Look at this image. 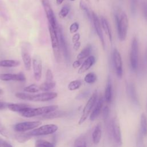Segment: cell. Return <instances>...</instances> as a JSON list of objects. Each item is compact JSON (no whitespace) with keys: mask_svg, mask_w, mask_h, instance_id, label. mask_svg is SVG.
Listing matches in <instances>:
<instances>
[{"mask_svg":"<svg viewBox=\"0 0 147 147\" xmlns=\"http://www.w3.org/2000/svg\"><path fill=\"white\" fill-rule=\"evenodd\" d=\"M115 17L117 22L119 39L121 41H124L127 36L129 26L127 16L125 12H122L121 14L116 13L115 14Z\"/></svg>","mask_w":147,"mask_h":147,"instance_id":"obj_1","label":"cell"},{"mask_svg":"<svg viewBox=\"0 0 147 147\" xmlns=\"http://www.w3.org/2000/svg\"><path fill=\"white\" fill-rule=\"evenodd\" d=\"M58 109V106L57 105H51V106H43L37 108H32L28 107L22 111L20 112L21 115L26 117V118H30L33 117L37 115H45L53 111L56 110Z\"/></svg>","mask_w":147,"mask_h":147,"instance_id":"obj_2","label":"cell"},{"mask_svg":"<svg viewBox=\"0 0 147 147\" xmlns=\"http://www.w3.org/2000/svg\"><path fill=\"white\" fill-rule=\"evenodd\" d=\"M110 131L114 142L117 146H121L122 144L121 130L117 117H114L110 123Z\"/></svg>","mask_w":147,"mask_h":147,"instance_id":"obj_3","label":"cell"},{"mask_svg":"<svg viewBox=\"0 0 147 147\" xmlns=\"http://www.w3.org/2000/svg\"><path fill=\"white\" fill-rule=\"evenodd\" d=\"M49 32L50 34V38L51 45L53 52V55L57 62L59 63L61 60V52L58 37L57 29L53 28L50 25L49 26Z\"/></svg>","mask_w":147,"mask_h":147,"instance_id":"obj_4","label":"cell"},{"mask_svg":"<svg viewBox=\"0 0 147 147\" xmlns=\"http://www.w3.org/2000/svg\"><path fill=\"white\" fill-rule=\"evenodd\" d=\"M130 63L133 71H136L138 66V42L136 37H133L130 51Z\"/></svg>","mask_w":147,"mask_h":147,"instance_id":"obj_5","label":"cell"},{"mask_svg":"<svg viewBox=\"0 0 147 147\" xmlns=\"http://www.w3.org/2000/svg\"><path fill=\"white\" fill-rule=\"evenodd\" d=\"M97 100H98V94L96 91H95L92 94V95L91 96V97L87 101V103L86 104L83 109L82 115L78 122V123L79 125H81L86 120L90 112L92 110V109L95 106Z\"/></svg>","mask_w":147,"mask_h":147,"instance_id":"obj_6","label":"cell"},{"mask_svg":"<svg viewBox=\"0 0 147 147\" xmlns=\"http://www.w3.org/2000/svg\"><path fill=\"white\" fill-rule=\"evenodd\" d=\"M58 129V126L54 124H48L41 126L37 129H34L31 131L29 132V134L31 136H37L48 135L54 133Z\"/></svg>","mask_w":147,"mask_h":147,"instance_id":"obj_7","label":"cell"},{"mask_svg":"<svg viewBox=\"0 0 147 147\" xmlns=\"http://www.w3.org/2000/svg\"><path fill=\"white\" fill-rule=\"evenodd\" d=\"M41 3L44 7L47 18L49 22V25L53 28L57 29L58 26L57 25L56 19L54 12L52 9V7L49 3V0H41Z\"/></svg>","mask_w":147,"mask_h":147,"instance_id":"obj_8","label":"cell"},{"mask_svg":"<svg viewBox=\"0 0 147 147\" xmlns=\"http://www.w3.org/2000/svg\"><path fill=\"white\" fill-rule=\"evenodd\" d=\"M113 63L117 76L121 78L123 74L122 60L119 52L116 48L113 52Z\"/></svg>","mask_w":147,"mask_h":147,"instance_id":"obj_9","label":"cell"},{"mask_svg":"<svg viewBox=\"0 0 147 147\" xmlns=\"http://www.w3.org/2000/svg\"><path fill=\"white\" fill-rule=\"evenodd\" d=\"M41 124V122L39 121H28L20 122L14 125V130L17 132H24L29 130H32L37 127Z\"/></svg>","mask_w":147,"mask_h":147,"instance_id":"obj_10","label":"cell"},{"mask_svg":"<svg viewBox=\"0 0 147 147\" xmlns=\"http://www.w3.org/2000/svg\"><path fill=\"white\" fill-rule=\"evenodd\" d=\"M92 23L95 28V30L100 40L102 45L103 49H105V41L104 39V36L103 34V29L102 28L100 19L98 18V16L94 11L92 12Z\"/></svg>","mask_w":147,"mask_h":147,"instance_id":"obj_11","label":"cell"},{"mask_svg":"<svg viewBox=\"0 0 147 147\" xmlns=\"http://www.w3.org/2000/svg\"><path fill=\"white\" fill-rule=\"evenodd\" d=\"M57 96V94L54 92H47L36 95H29L28 100L34 102H45L52 100Z\"/></svg>","mask_w":147,"mask_h":147,"instance_id":"obj_12","label":"cell"},{"mask_svg":"<svg viewBox=\"0 0 147 147\" xmlns=\"http://www.w3.org/2000/svg\"><path fill=\"white\" fill-rule=\"evenodd\" d=\"M34 78L36 81L40 80L42 76V60L40 56L36 55L32 59Z\"/></svg>","mask_w":147,"mask_h":147,"instance_id":"obj_13","label":"cell"},{"mask_svg":"<svg viewBox=\"0 0 147 147\" xmlns=\"http://www.w3.org/2000/svg\"><path fill=\"white\" fill-rule=\"evenodd\" d=\"M0 80L2 81H18L24 82L26 80V77L24 74L20 72L18 74H1Z\"/></svg>","mask_w":147,"mask_h":147,"instance_id":"obj_14","label":"cell"},{"mask_svg":"<svg viewBox=\"0 0 147 147\" xmlns=\"http://www.w3.org/2000/svg\"><path fill=\"white\" fill-rule=\"evenodd\" d=\"M126 94L130 99L135 104H138V99L136 87L132 82H128L126 86Z\"/></svg>","mask_w":147,"mask_h":147,"instance_id":"obj_15","label":"cell"},{"mask_svg":"<svg viewBox=\"0 0 147 147\" xmlns=\"http://www.w3.org/2000/svg\"><path fill=\"white\" fill-rule=\"evenodd\" d=\"M57 34H58V37H59L60 49H61V51L63 52V56H64L65 59H67L69 58V53H68V51L67 44L65 42V40L61 28L60 26H57Z\"/></svg>","mask_w":147,"mask_h":147,"instance_id":"obj_16","label":"cell"},{"mask_svg":"<svg viewBox=\"0 0 147 147\" xmlns=\"http://www.w3.org/2000/svg\"><path fill=\"white\" fill-rule=\"evenodd\" d=\"M21 56L25 68L26 70L29 71L31 67V57L28 47L26 45L22 46L21 47Z\"/></svg>","mask_w":147,"mask_h":147,"instance_id":"obj_17","label":"cell"},{"mask_svg":"<svg viewBox=\"0 0 147 147\" xmlns=\"http://www.w3.org/2000/svg\"><path fill=\"white\" fill-rule=\"evenodd\" d=\"M103 98L101 96L98 99L94 107V109L91 113L90 116V119L91 121H94L100 114L101 111L103 109Z\"/></svg>","mask_w":147,"mask_h":147,"instance_id":"obj_18","label":"cell"},{"mask_svg":"<svg viewBox=\"0 0 147 147\" xmlns=\"http://www.w3.org/2000/svg\"><path fill=\"white\" fill-rule=\"evenodd\" d=\"M95 63V57L94 56H90L83 61L78 70L79 74H83L89 69Z\"/></svg>","mask_w":147,"mask_h":147,"instance_id":"obj_19","label":"cell"},{"mask_svg":"<svg viewBox=\"0 0 147 147\" xmlns=\"http://www.w3.org/2000/svg\"><path fill=\"white\" fill-rule=\"evenodd\" d=\"M100 23H101L102 29L103 30V31L105 32L107 36V37H108L110 42L112 43L113 36H112L111 31V29H110V25H109L108 21L107 20V19L105 17H104L103 16L100 17Z\"/></svg>","mask_w":147,"mask_h":147,"instance_id":"obj_20","label":"cell"},{"mask_svg":"<svg viewBox=\"0 0 147 147\" xmlns=\"http://www.w3.org/2000/svg\"><path fill=\"white\" fill-rule=\"evenodd\" d=\"M113 98V88L110 76L108 77L106 87L105 91V100L107 103H110Z\"/></svg>","mask_w":147,"mask_h":147,"instance_id":"obj_21","label":"cell"},{"mask_svg":"<svg viewBox=\"0 0 147 147\" xmlns=\"http://www.w3.org/2000/svg\"><path fill=\"white\" fill-rule=\"evenodd\" d=\"M102 137V129L101 126L100 124H98L92 134V141L94 144H98L99 143Z\"/></svg>","mask_w":147,"mask_h":147,"instance_id":"obj_22","label":"cell"},{"mask_svg":"<svg viewBox=\"0 0 147 147\" xmlns=\"http://www.w3.org/2000/svg\"><path fill=\"white\" fill-rule=\"evenodd\" d=\"M30 107L29 105L25 103H9L7 108L14 112H21L25 109Z\"/></svg>","mask_w":147,"mask_h":147,"instance_id":"obj_23","label":"cell"},{"mask_svg":"<svg viewBox=\"0 0 147 147\" xmlns=\"http://www.w3.org/2000/svg\"><path fill=\"white\" fill-rule=\"evenodd\" d=\"M140 130L142 135L147 136V117L144 113H141L140 116Z\"/></svg>","mask_w":147,"mask_h":147,"instance_id":"obj_24","label":"cell"},{"mask_svg":"<svg viewBox=\"0 0 147 147\" xmlns=\"http://www.w3.org/2000/svg\"><path fill=\"white\" fill-rule=\"evenodd\" d=\"M92 51V46L91 44H88L85 47L82 51L77 55V59L78 60H83L85 58H87L90 56V55Z\"/></svg>","mask_w":147,"mask_h":147,"instance_id":"obj_25","label":"cell"},{"mask_svg":"<svg viewBox=\"0 0 147 147\" xmlns=\"http://www.w3.org/2000/svg\"><path fill=\"white\" fill-rule=\"evenodd\" d=\"M20 62L16 60H2L0 61V67H16L20 65Z\"/></svg>","mask_w":147,"mask_h":147,"instance_id":"obj_26","label":"cell"},{"mask_svg":"<svg viewBox=\"0 0 147 147\" xmlns=\"http://www.w3.org/2000/svg\"><path fill=\"white\" fill-rule=\"evenodd\" d=\"M65 115V112L63 111H59V110H55L47 114L43 115L42 118L44 119H53L55 118H58L63 116Z\"/></svg>","mask_w":147,"mask_h":147,"instance_id":"obj_27","label":"cell"},{"mask_svg":"<svg viewBox=\"0 0 147 147\" xmlns=\"http://www.w3.org/2000/svg\"><path fill=\"white\" fill-rule=\"evenodd\" d=\"M56 86V82L54 81L52 82H45L42 83H41L40 86V90L44 91H47L49 90H51L53 89Z\"/></svg>","mask_w":147,"mask_h":147,"instance_id":"obj_28","label":"cell"},{"mask_svg":"<svg viewBox=\"0 0 147 147\" xmlns=\"http://www.w3.org/2000/svg\"><path fill=\"white\" fill-rule=\"evenodd\" d=\"M21 133L18 134L16 136V139L20 143H24L31 138V136L29 134V133H23L22 132H21Z\"/></svg>","mask_w":147,"mask_h":147,"instance_id":"obj_29","label":"cell"},{"mask_svg":"<svg viewBox=\"0 0 147 147\" xmlns=\"http://www.w3.org/2000/svg\"><path fill=\"white\" fill-rule=\"evenodd\" d=\"M97 79L96 75L94 72H89L84 77V80L88 84H92L96 82Z\"/></svg>","mask_w":147,"mask_h":147,"instance_id":"obj_30","label":"cell"},{"mask_svg":"<svg viewBox=\"0 0 147 147\" xmlns=\"http://www.w3.org/2000/svg\"><path fill=\"white\" fill-rule=\"evenodd\" d=\"M36 147H55L51 142L44 140H37L35 144Z\"/></svg>","mask_w":147,"mask_h":147,"instance_id":"obj_31","label":"cell"},{"mask_svg":"<svg viewBox=\"0 0 147 147\" xmlns=\"http://www.w3.org/2000/svg\"><path fill=\"white\" fill-rule=\"evenodd\" d=\"M82 85L81 81L79 80H75L71 82L68 86V88L70 91H74L80 88Z\"/></svg>","mask_w":147,"mask_h":147,"instance_id":"obj_32","label":"cell"},{"mask_svg":"<svg viewBox=\"0 0 147 147\" xmlns=\"http://www.w3.org/2000/svg\"><path fill=\"white\" fill-rule=\"evenodd\" d=\"M24 90L28 92L35 93L38 92L40 90V88H39V86H38L37 85L35 84H32L27 87H25L24 88Z\"/></svg>","mask_w":147,"mask_h":147,"instance_id":"obj_33","label":"cell"},{"mask_svg":"<svg viewBox=\"0 0 147 147\" xmlns=\"http://www.w3.org/2000/svg\"><path fill=\"white\" fill-rule=\"evenodd\" d=\"M69 10H70V7L68 5L63 6L59 11V16L61 18H65L68 14Z\"/></svg>","mask_w":147,"mask_h":147,"instance_id":"obj_34","label":"cell"},{"mask_svg":"<svg viewBox=\"0 0 147 147\" xmlns=\"http://www.w3.org/2000/svg\"><path fill=\"white\" fill-rule=\"evenodd\" d=\"M0 134L6 138H8L9 137V131L6 129V127L2 124L1 118H0Z\"/></svg>","mask_w":147,"mask_h":147,"instance_id":"obj_35","label":"cell"},{"mask_svg":"<svg viewBox=\"0 0 147 147\" xmlns=\"http://www.w3.org/2000/svg\"><path fill=\"white\" fill-rule=\"evenodd\" d=\"M75 147H87L85 140L83 138H78L75 142Z\"/></svg>","mask_w":147,"mask_h":147,"instance_id":"obj_36","label":"cell"},{"mask_svg":"<svg viewBox=\"0 0 147 147\" xmlns=\"http://www.w3.org/2000/svg\"><path fill=\"white\" fill-rule=\"evenodd\" d=\"M79 24L78 22L72 23L69 26V32L71 33H76L79 29Z\"/></svg>","mask_w":147,"mask_h":147,"instance_id":"obj_37","label":"cell"},{"mask_svg":"<svg viewBox=\"0 0 147 147\" xmlns=\"http://www.w3.org/2000/svg\"><path fill=\"white\" fill-rule=\"evenodd\" d=\"M109 110H110L109 108L107 106H105V107H103L102 111V117L104 119H107V118L109 117V113H110Z\"/></svg>","mask_w":147,"mask_h":147,"instance_id":"obj_38","label":"cell"},{"mask_svg":"<svg viewBox=\"0 0 147 147\" xmlns=\"http://www.w3.org/2000/svg\"><path fill=\"white\" fill-rule=\"evenodd\" d=\"M53 79V74L50 69H48L46 72L45 75V81L46 82H52Z\"/></svg>","mask_w":147,"mask_h":147,"instance_id":"obj_39","label":"cell"},{"mask_svg":"<svg viewBox=\"0 0 147 147\" xmlns=\"http://www.w3.org/2000/svg\"><path fill=\"white\" fill-rule=\"evenodd\" d=\"M79 6H80V8L82 10H83L84 11H85L86 13L89 11V9H88L87 5H86V3H85L83 1H80Z\"/></svg>","mask_w":147,"mask_h":147,"instance_id":"obj_40","label":"cell"},{"mask_svg":"<svg viewBox=\"0 0 147 147\" xmlns=\"http://www.w3.org/2000/svg\"><path fill=\"white\" fill-rule=\"evenodd\" d=\"M137 0H131V12L134 13L136 9V4Z\"/></svg>","mask_w":147,"mask_h":147,"instance_id":"obj_41","label":"cell"},{"mask_svg":"<svg viewBox=\"0 0 147 147\" xmlns=\"http://www.w3.org/2000/svg\"><path fill=\"white\" fill-rule=\"evenodd\" d=\"M144 67L145 71H147V47L145 49V54H144Z\"/></svg>","mask_w":147,"mask_h":147,"instance_id":"obj_42","label":"cell"},{"mask_svg":"<svg viewBox=\"0 0 147 147\" xmlns=\"http://www.w3.org/2000/svg\"><path fill=\"white\" fill-rule=\"evenodd\" d=\"M80 34L77 33H75V34L73 35L72 36V41L73 42V43H75L78 41H79V39H80Z\"/></svg>","mask_w":147,"mask_h":147,"instance_id":"obj_43","label":"cell"},{"mask_svg":"<svg viewBox=\"0 0 147 147\" xmlns=\"http://www.w3.org/2000/svg\"><path fill=\"white\" fill-rule=\"evenodd\" d=\"M142 10L144 16L145 18L147 20V2H145L142 5Z\"/></svg>","mask_w":147,"mask_h":147,"instance_id":"obj_44","label":"cell"},{"mask_svg":"<svg viewBox=\"0 0 147 147\" xmlns=\"http://www.w3.org/2000/svg\"><path fill=\"white\" fill-rule=\"evenodd\" d=\"M82 64V60H76L75 61H74L72 63V67L74 68H76L79 67H80V65Z\"/></svg>","mask_w":147,"mask_h":147,"instance_id":"obj_45","label":"cell"},{"mask_svg":"<svg viewBox=\"0 0 147 147\" xmlns=\"http://www.w3.org/2000/svg\"><path fill=\"white\" fill-rule=\"evenodd\" d=\"M8 105H9V103L0 100V110H2V109H4L7 107Z\"/></svg>","mask_w":147,"mask_h":147,"instance_id":"obj_46","label":"cell"},{"mask_svg":"<svg viewBox=\"0 0 147 147\" xmlns=\"http://www.w3.org/2000/svg\"><path fill=\"white\" fill-rule=\"evenodd\" d=\"M80 45H81V43L79 41H78L75 43L74 44V45H73V48L75 51H78L79 49V48H80Z\"/></svg>","mask_w":147,"mask_h":147,"instance_id":"obj_47","label":"cell"},{"mask_svg":"<svg viewBox=\"0 0 147 147\" xmlns=\"http://www.w3.org/2000/svg\"><path fill=\"white\" fill-rule=\"evenodd\" d=\"M5 142L6 141L4 140H3L1 137H0V147H3Z\"/></svg>","mask_w":147,"mask_h":147,"instance_id":"obj_48","label":"cell"},{"mask_svg":"<svg viewBox=\"0 0 147 147\" xmlns=\"http://www.w3.org/2000/svg\"><path fill=\"white\" fill-rule=\"evenodd\" d=\"M3 147H13V146L10 144H9L8 142H6L5 145H4V146H3Z\"/></svg>","mask_w":147,"mask_h":147,"instance_id":"obj_49","label":"cell"},{"mask_svg":"<svg viewBox=\"0 0 147 147\" xmlns=\"http://www.w3.org/2000/svg\"><path fill=\"white\" fill-rule=\"evenodd\" d=\"M63 1H64V0H56V3L57 5H61L63 3Z\"/></svg>","mask_w":147,"mask_h":147,"instance_id":"obj_50","label":"cell"},{"mask_svg":"<svg viewBox=\"0 0 147 147\" xmlns=\"http://www.w3.org/2000/svg\"><path fill=\"white\" fill-rule=\"evenodd\" d=\"M2 94H3V90L1 88H0V95H2Z\"/></svg>","mask_w":147,"mask_h":147,"instance_id":"obj_51","label":"cell"},{"mask_svg":"<svg viewBox=\"0 0 147 147\" xmlns=\"http://www.w3.org/2000/svg\"><path fill=\"white\" fill-rule=\"evenodd\" d=\"M146 110H147V102H146Z\"/></svg>","mask_w":147,"mask_h":147,"instance_id":"obj_52","label":"cell"},{"mask_svg":"<svg viewBox=\"0 0 147 147\" xmlns=\"http://www.w3.org/2000/svg\"><path fill=\"white\" fill-rule=\"evenodd\" d=\"M70 1H74L75 0H70Z\"/></svg>","mask_w":147,"mask_h":147,"instance_id":"obj_53","label":"cell"}]
</instances>
